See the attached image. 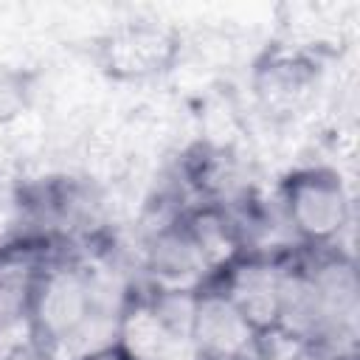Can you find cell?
Segmentation results:
<instances>
[{"label":"cell","mask_w":360,"mask_h":360,"mask_svg":"<svg viewBox=\"0 0 360 360\" xmlns=\"http://www.w3.org/2000/svg\"><path fill=\"white\" fill-rule=\"evenodd\" d=\"M90 360H127V357H124L121 352H112V349H110V352H104V354H96V357H90Z\"/></svg>","instance_id":"cell-12"},{"label":"cell","mask_w":360,"mask_h":360,"mask_svg":"<svg viewBox=\"0 0 360 360\" xmlns=\"http://www.w3.org/2000/svg\"><path fill=\"white\" fill-rule=\"evenodd\" d=\"M146 262L160 287L169 290H191L197 278L208 273V262L191 239L188 228H158L146 248Z\"/></svg>","instance_id":"cell-6"},{"label":"cell","mask_w":360,"mask_h":360,"mask_svg":"<svg viewBox=\"0 0 360 360\" xmlns=\"http://www.w3.org/2000/svg\"><path fill=\"white\" fill-rule=\"evenodd\" d=\"M20 101H22V96H20L17 84H14V79L8 73H0V118L17 115L20 112Z\"/></svg>","instance_id":"cell-10"},{"label":"cell","mask_w":360,"mask_h":360,"mask_svg":"<svg viewBox=\"0 0 360 360\" xmlns=\"http://www.w3.org/2000/svg\"><path fill=\"white\" fill-rule=\"evenodd\" d=\"M166 53H169V39L160 31H149V28H132L121 34L115 42H110V59L118 65L115 70L135 76L155 70Z\"/></svg>","instance_id":"cell-8"},{"label":"cell","mask_w":360,"mask_h":360,"mask_svg":"<svg viewBox=\"0 0 360 360\" xmlns=\"http://www.w3.org/2000/svg\"><path fill=\"white\" fill-rule=\"evenodd\" d=\"M188 233L197 242L200 253L205 256L208 267L225 262L233 253V231L231 225L217 214H197L188 222Z\"/></svg>","instance_id":"cell-9"},{"label":"cell","mask_w":360,"mask_h":360,"mask_svg":"<svg viewBox=\"0 0 360 360\" xmlns=\"http://www.w3.org/2000/svg\"><path fill=\"white\" fill-rule=\"evenodd\" d=\"M318 301V340H352L357 332V278L349 259L309 267Z\"/></svg>","instance_id":"cell-4"},{"label":"cell","mask_w":360,"mask_h":360,"mask_svg":"<svg viewBox=\"0 0 360 360\" xmlns=\"http://www.w3.org/2000/svg\"><path fill=\"white\" fill-rule=\"evenodd\" d=\"M6 360H53L48 352H42V349H34V346H22V349H17L11 357H6Z\"/></svg>","instance_id":"cell-11"},{"label":"cell","mask_w":360,"mask_h":360,"mask_svg":"<svg viewBox=\"0 0 360 360\" xmlns=\"http://www.w3.org/2000/svg\"><path fill=\"white\" fill-rule=\"evenodd\" d=\"M278 287H281V267H276L267 259H250L231 270L225 295L262 332L276 326Z\"/></svg>","instance_id":"cell-5"},{"label":"cell","mask_w":360,"mask_h":360,"mask_svg":"<svg viewBox=\"0 0 360 360\" xmlns=\"http://www.w3.org/2000/svg\"><path fill=\"white\" fill-rule=\"evenodd\" d=\"M34 329L48 338L51 349L65 343L93 312L90 278L84 264H59L45 273L34 290ZM48 349V352H51Z\"/></svg>","instance_id":"cell-1"},{"label":"cell","mask_w":360,"mask_h":360,"mask_svg":"<svg viewBox=\"0 0 360 360\" xmlns=\"http://www.w3.org/2000/svg\"><path fill=\"white\" fill-rule=\"evenodd\" d=\"M225 360H256V357H225Z\"/></svg>","instance_id":"cell-13"},{"label":"cell","mask_w":360,"mask_h":360,"mask_svg":"<svg viewBox=\"0 0 360 360\" xmlns=\"http://www.w3.org/2000/svg\"><path fill=\"white\" fill-rule=\"evenodd\" d=\"M287 219L307 239H335L349 225V197L335 172H304L287 188Z\"/></svg>","instance_id":"cell-2"},{"label":"cell","mask_w":360,"mask_h":360,"mask_svg":"<svg viewBox=\"0 0 360 360\" xmlns=\"http://www.w3.org/2000/svg\"><path fill=\"white\" fill-rule=\"evenodd\" d=\"M34 264L28 256L8 253L0 259V326L22 323L34 301Z\"/></svg>","instance_id":"cell-7"},{"label":"cell","mask_w":360,"mask_h":360,"mask_svg":"<svg viewBox=\"0 0 360 360\" xmlns=\"http://www.w3.org/2000/svg\"><path fill=\"white\" fill-rule=\"evenodd\" d=\"M259 329L236 309L225 292L197 295V309L191 321V340L205 360L225 357H256Z\"/></svg>","instance_id":"cell-3"}]
</instances>
